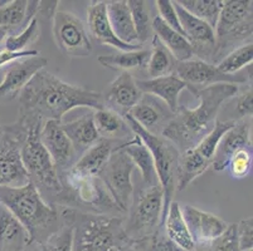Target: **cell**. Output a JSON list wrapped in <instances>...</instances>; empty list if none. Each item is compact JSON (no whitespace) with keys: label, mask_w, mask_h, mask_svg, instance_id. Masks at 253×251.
Listing matches in <instances>:
<instances>
[{"label":"cell","mask_w":253,"mask_h":251,"mask_svg":"<svg viewBox=\"0 0 253 251\" xmlns=\"http://www.w3.org/2000/svg\"><path fill=\"white\" fill-rule=\"evenodd\" d=\"M18 98L19 116L36 117L42 122H62L64 114L77 107L95 110L105 108L101 93L63 82L45 69L27 83Z\"/></svg>","instance_id":"obj_1"},{"label":"cell","mask_w":253,"mask_h":251,"mask_svg":"<svg viewBox=\"0 0 253 251\" xmlns=\"http://www.w3.org/2000/svg\"><path fill=\"white\" fill-rule=\"evenodd\" d=\"M192 93L199 100L198 107L180 106L160 135L171 142L180 153L197 147L213 130L222 105L239 93V87L237 84L219 83L194 89Z\"/></svg>","instance_id":"obj_2"},{"label":"cell","mask_w":253,"mask_h":251,"mask_svg":"<svg viewBox=\"0 0 253 251\" xmlns=\"http://www.w3.org/2000/svg\"><path fill=\"white\" fill-rule=\"evenodd\" d=\"M58 207V206H57ZM59 216L73 229V251H125L131 249L124 221L125 216L103 215L58 207Z\"/></svg>","instance_id":"obj_3"},{"label":"cell","mask_w":253,"mask_h":251,"mask_svg":"<svg viewBox=\"0 0 253 251\" xmlns=\"http://www.w3.org/2000/svg\"><path fill=\"white\" fill-rule=\"evenodd\" d=\"M0 204L19 221L31 240L47 243L62 225L58 207L45 202L31 182L20 187L0 186Z\"/></svg>","instance_id":"obj_4"},{"label":"cell","mask_w":253,"mask_h":251,"mask_svg":"<svg viewBox=\"0 0 253 251\" xmlns=\"http://www.w3.org/2000/svg\"><path fill=\"white\" fill-rule=\"evenodd\" d=\"M18 121L24 124L27 131L20 153L29 181L45 202L54 205L62 185L56 166L41 141V130L44 122L32 116H19Z\"/></svg>","instance_id":"obj_5"},{"label":"cell","mask_w":253,"mask_h":251,"mask_svg":"<svg viewBox=\"0 0 253 251\" xmlns=\"http://www.w3.org/2000/svg\"><path fill=\"white\" fill-rule=\"evenodd\" d=\"M62 191L56 206L103 215L123 216L98 176H86L68 169L58 172Z\"/></svg>","instance_id":"obj_6"},{"label":"cell","mask_w":253,"mask_h":251,"mask_svg":"<svg viewBox=\"0 0 253 251\" xmlns=\"http://www.w3.org/2000/svg\"><path fill=\"white\" fill-rule=\"evenodd\" d=\"M124 118L127 122L134 135L139 136L140 140L146 144L153 156L158 181L162 186L163 193H164V210H163V224H164V220L169 211V206L172 202V197H174V193L178 187L180 152L163 136H156L145 131L128 114H125Z\"/></svg>","instance_id":"obj_7"},{"label":"cell","mask_w":253,"mask_h":251,"mask_svg":"<svg viewBox=\"0 0 253 251\" xmlns=\"http://www.w3.org/2000/svg\"><path fill=\"white\" fill-rule=\"evenodd\" d=\"M252 0H225L220 11L215 34V49L211 64L219 62L220 55L241 47L242 41H252ZM227 53V54H228ZM214 64V66H215Z\"/></svg>","instance_id":"obj_8"},{"label":"cell","mask_w":253,"mask_h":251,"mask_svg":"<svg viewBox=\"0 0 253 251\" xmlns=\"http://www.w3.org/2000/svg\"><path fill=\"white\" fill-rule=\"evenodd\" d=\"M163 210L164 193L160 183L134 188L128 216L124 221V229L131 243L150 236L162 229Z\"/></svg>","instance_id":"obj_9"},{"label":"cell","mask_w":253,"mask_h":251,"mask_svg":"<svg viewBox=\"0 0 253 251\" xmlns=\"http://www.w3.org/2000/svg\"><path fill=\"white\" fill-rule=\"evenodd\" d=\"M24 124L17 121L1 126L0 131V186L20 187L29 183L22 161V144L25 138Z\"/></svg>","instance_id":"obj_10"},{"label":"cell","mask_w":253,"mask_h":251,"mask_svg":"<svg viewBox=\"0 0 253 251\" xmlns=\"http://www.w3.org/2000/svg\"><path fill=\"white\" fill-rule=\"evenodd\" d=\"M136 167L132 160L119 146L112 151L109 161L106 162L98 175L105 187L111 195L112 200L123 214H127L132 199L134 185L131 177Z\"/></svg>","instance_id":"obj_11"},{"label":"cell","mask_w":253,"mask_h":251,"mask_svg":"<svg viewBox=\"0 0 253 251\" xmlns=\"http://www.w3.org/2000/svg\"><path fill=\"white\" fill-rule=\"evenodd\" d=\"M52 20L53 38L59 50L76 58H84L91 54L93 50L91 39L84 22L77 15L57 10Z\"/></svg>","instance_id":"obj_12"},{"label":"cell","mask_w":253,"mask_h":251,"mask_svg":"<svg viewBox=\"0 0 253 251\" xmlns=\"http://www.w3.org/2000/svg\"><path fill=\"white\" fill-rule=\"evenodd\" d=\"M174 74L186 83L190 92L194 89H201L204 87L219 84V83H229V84H243L252 82V77L246 73L242 74H224L219 72V69L214 64L204 62L202 59H189L185 62H176Z\"/></svg>","instance_id":"obj_13"},{"label":"cell","mask_w":253,"mask_h":251,"mask_svg":"<svg viewBox=\"0 0 253 251\" xmlns=\"http://www.w3.org/2000/svg\"><path fill=\"white\" fill-rule=\"evenodd\" d=\"M172 4L178 14L184 36L192 45L194 55H198L199 59L208 63L213 62L215 49L214 29L203 20L195 18L189 11H186L179 1H172Z\"/></svg>","instance_id":"obj_14"},{"label":"cell","mask_w":253,"mask_h":251,"mask_svg":"<svg viewBox=\"0 0 253 251\" xmlns=\"http://www.w3.org/2000/svg\"><path fill=\"white\" fill-rule=\"evenodd\" d=\"M41 141L49 153L57 172L71 169L78 160L70 138L62 128V122L47 121L41 130Z\"/></svg>","instance_id":"obj_15"},{"label":"cell","mask_w":253,"mask_h":251,"mask_svg":"<svg viewBox=\"0 0 253 251\" xmlns=\"http://www.w3.org/2000/svg\"><path fill=\"white\" fill-rule=\"evenodd\" d=\"M47 64V59L39 54L11 63L5 72L3 82L0 83V101H10L19 96L27 83L39 71L44 69Z\"/></svg>","instance_id":"obj_16"},{"label":"cell","mask_w":253,"mask_h":251,"mask_svg":"<svg viewBox=\"0 0 253 251\" xmlns=\"http://www.w3.org/2000/svg\"><path fill=\"white\" fill-rule=\"evenodd\" d=\"M180 211L195 245L219 238L228 227V224L217 215L197 209L192 205H183L180 206Z\"/></svg>","instance_id":"obj_17"},{"label":"cell","mask_w":253,"mask_h":251,"mask_svg":"<svg viewBox=\"0 0 253 251\" xmlns=\"http://www.w3.org/2000/svg\"><path fill=\"white\" fill-rule=\"evenodd\" d=\"M127 114L145 131L156 136L162 135V131L174 116L164 102L156 97L144 93Z\"/></svg>","instance_id":"obj_18"},{"label":"cell","mask_w":253,"mask_h":251,"mask_svg":"<svg viewBox=\"0 0 253 251\" xmlns=\"http://www.w3.org/2000/svg\"><path fill=\"white\" fill-rule=\"evenodd\" d=\"M251 132H252V126H251L250 119L242 118L236 121V124L223 136L215 149V153L211 160V166L214 171H224L228 167L232 156L239 149L252 148Z\"/></svg>","instance_id":"obj_19"},{"label":"cell","mask_w":253,"mask_h":251,"mask_svg":"<svg viewBox=\"0 0 253 251\" xmlns=\"http://www.w3.org/2000/svg\"><path fill=\"white\" fill-rule=\"evenodd\" d=\"M102 96L105 108H109L124 117L130 112L131 108L136 106L142 93L137 87L134 75L128 72H121Z\"/></svg>","instance_id":"obj_20"},{"label":"cell","mask_w":253,"mask_h":251,"mask_svg":"<svg viewBox=\"0 0 253 251\" xmlns=\"http://www.w3.org/2000/svg\"><path fill=\"white\" fill-rule=\"evenodd\" d=\"M87 23H88L92 36L101 44L110 45L121 52L142 49V45L126 44L115 36L110 25L109 18H107L106 1H92L87 6Z\"/></svg>","instance_id":"obj_21"},{"label":"cell","mask_w":253,"mask_h":251,"mask_svg":"<svg viewBox=\"0 0 253 251\" xmlns=\"http://www.w3.org/2000/svg\"><path fill=\"white\" fill-rule=\"evenodd\" d=\"M137 87L144 94H150L168 106L172 114L178 112L179 98L184 89H188L186 83L183 82L175 74L164 75V77L150 78V79L136 80Z\"/></svg>","instance_id":"obj_22"},{"label":"cell","mask_w":253,"mask_h":251,"mask_svg":"<svg viewBox=\"0 0 253 251\" xmlns=\"http://www.w3.org/2000/svg\"><path fill=\"white\" fill-rule=\"evenodd\" d=\"M92 116L100 138L123 144L130 141V135L134 136L125 118L109 108L95 110Z\"/></svg>","instance_id":"obj_23"},{"label":"cell","mask_w":253,"mask_h":251,"mask_svg":"<svg viewBox=\"0 0 253 251\" xmlns=\"http://www.w3.org/2000/svg\"><path fill=\"white\" fill-rule=\"evenodd\" d=\"M119 146L120 143H116V142L100 138L93 146L89 147L86 152L80 156L71 170L77 174L86 175V176H98L103 166L109 161L112 151Z\"/></svg>","instance_id":"obj_24"},{"label":"cell","mask_w":253,"mask_h":251,"mask_svg":"<svg viewBox=\"0 0 253 251\" xmlns=\"http://www.w3.org/2000/svg\"><path fill=\"white\" fill-rule=\"evenodd\" d=\"M106 11L112 32L120 40L126 44L141 45L137 40V34L126 0L106 1Z\"/></svg>","instance_id":"obj_25"},{"label":"cell","mask_w":253,"mask_h":251,"mask_svg":"<svg viewBox=\"0 0 253 251\" xmlns=\"http://www.w3.org/2000/svg\"><path fill=\"white\" fill-rule=\"evenodd\" d=\"M29 241L27 230L0 204V251H20Z\"/></svg>","instance_id":"obj_26"},{"label":"cell","mask_w":253,"mask_h":251,"mask_svg":"<svg viewBox=\"0 0 253 251\" xmlns=\"http://www.w3.org/2000/svg\"><path fill=\"white\" fill-rule=\"evenodd\" d=\"M153 32L154 36H158L159 40L162 41V44L169 50L172 58L176 62H185L193 59L194 52H193V48L188 39L170 27H168L158 17V14L153 19Z\"/></svg>","instance_id":"obj_27"},{"label":"cell","mask_w":253,"mask_h":251,"mask_svg":"<svg viewBox=\"0 0 253 251\" xmlns=\"http://www.w3.org/2000/svg\"><path fill=\"white\" fill-rule=\"evenodd\" d=\"M62 128L70 138L78 158L100 140V135L96 130L92 114H86L81 118L62 124Z\"/></svg>","instance_id":"obj_28"},{"label":"cell","mask_w":253,"mask_h":251,"mask_svg":"<svg viewBox=\"0 0 253 251\" xmlns=\"http://www.w3.org/2000/svg\"><path fill=\"white\" fill-rule=\"evenodd\" d=\"M120 148L127 153L128 157L132 160L135 167L141 172V185L155 186L158 185V176H156L155 166H154L153 156L146 147V144L140 140L139 136L134 135L130 141L120 144Z\"/></svg>","instance_id":"obj_29"},{"label":"cell","mask_w":253,"mask_h":251,"mask_svg":"<svg viewBox=\"0 0 253 251\" xmlns=\"http://www.w3.org/2000/svg\"><path fill=\"white\" fill-rule=\"evenodd\" d=\"M163 229L168 238L184 251H194L195 244L190 232L186 227L185 221L180 211V205L172 201L169 206V211L163 224Z\"/></svg>","instance_id":"obj_30"},{"label":"cell","mask_w":253,"mask_h":251,"mask_svg":"<svg viewBox=\"0 0 253 251\" xmlns=\"http://www.w3.org/2000/svg\"><path fill=\"white\" fill-rule=\"evenodd\" d=\"M211 165V161L203 157L197 151V148L181 152L180 157H179L178 187H176V190H185L195 179L203 175Z\"/></svg>","instance_id":"obj_31"},{"label":"cell","mask_w":253,"mask_h":251,"mask_svg":"<svg viewBox=\"0 0 253 251\" xmlns=\"http://www.w3.org/2000/svg\"><path fill=\"white\" fill-rule=\"evenodd\" d=\"M150 50L139 49L112 55H100L97 61L106 68L130 73V71H144L148 68Z\"/></svg>","instance_id":"obj_32"},{"label":"cell","mask_w":253,"mask_h":251,"mask_svg":"<svg viewBox=\"0 0 253 251\" xmlns=\"http://www.w3.org/2000/svg\"><path fill=\"white\" fill-rule=\"evenodd\" d=\"M175 66V59L172 58V55L170 54L169 50L162 44V41L159 40L158 36H154L151 38L150 59H149L148 68H146L150 78L174 74Z\"/></svg>","instance_id":"obj_33"},{"label":"cell","mask_w":253,"mask_h":251,"mask_svg":"<svg viewBox=\"0 0 253 251\" xmlns=\"http://www.w3.org/2000/svg\"><path fill=\"white\" fill-rule=\"evenodd\" d=\"M151 3L142 0H127L131 18L137 34L139 44H144L154 36L153 19L151 18Z\"/></svg>","instance_id":"obj_34"},{"label":"cell","mask_w":253,"mask_h":251,"mask_svg":"<svg viewBox=\"0 0 253 251\" xmlns=\"http://www.w3.org/2000/svg\"><path fill=\"white\" fill-rule=\"evenodd\" d=\"M179 4L195 18L203 20L209 27L215 29L223 8V1L220 0H180Z\"/></svg>","instance_id":"obj_35"},{"label":"cell","mask_w":253,"mask_h":251,"mask_svg":"<svg viewBox=\"0 0 253 251\" xmlns=\"http://www.w3.org/2000/svg\"><path fill=\"white\" fill-rule=\"evenodd\" d=\"M252 61L253 44L252 41H250L229 52L215 64V67L224 74H237L246 67L252 66Z\"/></svg>","instance_id":"obj_36"},{"label":"cell","mask_w":253,"mask_h":251,"mask_svg":"<svg viewBox=\"0 0 253 251\" xmlns=\"http://www.w3.org/2000/svg\"><path fill=\"white\" fill-rule=\"evenodd\" d=\"M28 1L14 0L0 6V27L8 28L9 32L15 31L20 25L25 27L31 20L27 17Z\"/></svg>","instance_id":"obj_37"},{"label":"cell","mask_w":253,"mask_h":251,"mask_svg":"<svg viewBox=\"0 0 253 251\" xmlns=\"http://www.w3.org/2000/svg\"><path fill=\"white\" fill-rule=\"evenodd\" d=\"M234 124H236V121H234V119L225 122L218 119V121L215 122L213 130H211V132L198 143V146L194 147V148H197V151L199 152L203 157H206L207 160H209L211 162L213 156H214L215 153V149H217L220 140H222L223 136H224L225 133L228 132V131L233 127Z\"/></svg>","instance_id":"obj_38"},{"label":"cell","mask_w":253,"mask_h":251,"mask_svg":"<svg viewBox=\"0 0 253 251\" xmlns=\"http://www.w3.org/2000/svg\"><path fill=\"white\" fill-rule=\"evenodd\" d=\"M41 34L38 17H34L19 33L9 34L5 39V49L10 52H23L29 44L34 43Z\"/></svg>","instance_id":"obj_39"},{"label":"cell","mask_w":253,"mask_h":251,"mask_svg":"<svg viewBox=\"0 0 253 251\" xmlns=\"http://www.w3.org/2000/svg\"><path fill=\"white\" fill-rule=\"evenodd\" d=\"M131 249L134 251H184L168 238L163 227L155 234L132 243Z\"/></svg>","instance_id":"obj_40"},{"label":"cell","mask_w":253,"mask_h":251,"mask_svg":"<svg viewBox=\"0 0 253 251\" xmlns=\"http://www.w3.org/2000/svg\"><path fill=\"white\" fill-rule=\"evenodd\" d=\"M194 251H239L237 241L236 224L228 225L227 230L219 238L206 244L195 245Z\"/></svg>","instance_id":"obj_41"},{"label":"cell","mask_w":253,"mask_h":251,"mask_svg":"<svg viewBox=\"0 0 253 251\" xmlns=\"http://www.w3.org/2000/svg\"><path fill=\"white\" fill-rule=\"evenodd\" d=\"M62 225L47 240L48 251H73V229L67 220L62 218Z\"/></svg>","instance_id":"obj_42"},{"label":"cell","mask_w":253,"mask_h":251,"mask_svg":"<svg viewBox=\"0 0 253 251\" xmlns=\"http://www.w3.org/2000/svg\"><path fill=\"white\" fill-rule=\"evenodd\" d=\"M232 177L245 179L252 172V148H243L236 152L229 160L228 167Z\"/></svg>","instance_id":"obj_43"},{"label":"cell","mask_w":253,"mask_h":251,"mask_svg":"<svg viewBox=\"0 0 253 251\" xmlns=\"http://www.w3.org/2000/svg\"><path fill=\"white\" fill-rule=\"evenodd\" d=\"M155 6L158 9V17L168 27H170L175 32L180 33L181 36H184L183 31H181L180 22H179L178 14H176V10L174 8V4H172L171 0H156Z\"/></svg>","instance_id":"obj_44"},{"label":"cell","mask_w":253,"mask_h":251,"mask_svg":"<svg viewBox=\"0 0 253 251\" xmlns=\"http://www.w3.org/2000/svg\"><path fill=\"white\" fill-rule=\"evenodd\" d=\"M237 241L239 251L251 250L253 248V218L248 217L236 224Z\"/></svg>","instance_id":"obj_45"},{"label":"cell","mask_w":253,"mask_h":251,"mask_svg":"<svg viewBox=\"0 0 253 251\" xmlns=\"http://www.w3.org/2000/svg\"><path fill=\"white\" fill-rule=\"evenodd\" d=\"M252 100H253L252 86H250L247 89L241 92V94L237 97V113L242 117L243 119L250 118V117L252 118V113H253Z\"/></svg>","instance_id":"obj_46"},{"label":"cell","mask_w":253,"mask_h":251,"mask_svg":"<svg viewBox=\"0 0 253 251\" xmlns=\"http://www.w3.org/2000/svg\"><path fill=\"white\" fill-rule=\"evenodd\" d=\"M38 50H23V52H10V50L5 49L0 50V68L6 64H11L14 62L19 61V59L29 58V57H34L38 55Z\"/></svg>","instance_id":"obj_47"},{"label":"cell","mask_w":253,"mask_h":251,"mask_svg":"<svg viewBox=\"0 0 253 251\" xmlns=\"http://www.w3.org/2000/svg\"><path fill=\"white\" fill-rule=\"evenodd\" d=\"M20 251H48L47 244L42 241L31 240Z\"/></svg>","instance_id":"obj_48"},{"label":"cell","mask_w":253,"mask_h":251,"mask_svg":"<svg viewBox=\"0 0 253 251\" xmlns=\"http://www.w3.org/2000/svg\"><path fill=\"white\" fill-rule=\"evenodd\" d=\"M8 34H10V32H9L8 28L0 27V44L3 43V40H5L6 36H8Z\"/></svg>","instance_id":"obj_49"},{"label":"cell","mask_w":253,"mask_h":251,"mask_svg":"<svg viewBox=\"0 0 253 251\" xmlns=\"http://www.w3.org/2000/svg\"><path fill=\"white\" fill-rule=\"evenodd\" d=\"M125 251H134V250H132V249H127V250H125Z\"/></svg>","instance_id":"obj_50"},{"label":"cell","mask_w":253,"mask_h":251,"mask_svg":"<svg viewBox=\"0 0 253 251\" xmlns=\"http://www.w3.org/2000/svg\"><path fill=\"white\" fill-rule=\"evenodd\" d=\"M243 251H252V249H251V250H243Z\"/></svg>","instance_id":"obj_51"},{"label":"cell","mask_w":253,"mask_h":251,"mask_svg":"<svg viewBox=\"0 0 253 251\" xmlns=\"http://www.w3.org/2000/svg\"><path fill=\"white\" fill-rule=\"evenodd\" d=\"M0 131H1V126H0Z\"/></svg>","instance_id":"obj_52"}]
</instances>
